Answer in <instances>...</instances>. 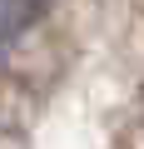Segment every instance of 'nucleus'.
Here are the masks:
<instances>
[{"label": "nucleus", "instance_id": "1", "mask_svg": "<svg viewBox=\"0 0 144 149\" xmlns=\"http://www.w3.org/2000/svg\"><path fill=\"white\" fill-rule=\"evenodd\" d=\"M35 15H40V0H0V40L20 35Z\"/></svg>", "mask_w": 144, "mask_h": 149}]
</instances>
